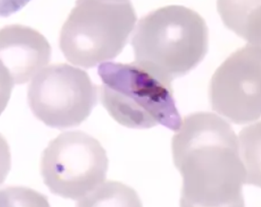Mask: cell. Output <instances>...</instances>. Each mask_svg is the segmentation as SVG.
<instances>
[{
    "instance_id": "obj_6",
    "label": "cell",
    "mask_w": 261,
    "mask_h": 207,
    "mask_svg": "<svg viewBox=\"0 0 261 207\" xmlns=\"http://www.w3.org/2000/svg\"><path fill=\"white\" fill-rule=\"evenodd\" d=\"M97 85L88 73L68 64H54L35 76L28 88V103L35 116L47 127H77L97 103Z\"/></svg>"
},
{
    "instance_id": "obj_5",
    "label": "cell",
    "mask_w": 261,
    "mask_h": 207,
    "mask_svg": "<svg viewBox=\"0 0 261 207\" xmlns=\"http://www.w3.org/2000/svg\"><path fill=\"white\" fill-rule=\"evenodd\" d=\"M109 158L96 138L64 132L52 140L40 160L43 181L52 194L77 203L105 183Z\"/></svg>"
},
{
    "instance_id": "obj_8",
    "label": "cell",
    "mask_w": 261,
    "mask_h": 207,
    "mask_svg": "<svg viewBox=\"0 0 261 207\" xmlns=\"http://www.w3.org/2000/svg\"><path fill=\"white\" fill-rule=\"evenodd\" d=\"M51 47L38 30L27 25L12 24L0 31V61L2 82L13 85L25 84L40 72L49 62Z\"/></svg>"
},
{
    "instance_id": "obj_10",
    "label": "cell",
    "mask_w": 261,
    "mask_h": 207,
    "mask_svg": "<svg viewBox=\"0 0 261 207\" xmlns=\"http://www.w3.org/2000/svg\"><path fill=\"white\" fill-rule=\"evenodd\" d=\"M79 206H101L117 204L119 206H141L139 197L129 187L120 183H104L84 200L76 203Z\"/></svg>"
},
{
    "instance_id": "obj_9",
    "label": "cell",
    "mask_w": 261,
    "mask_h": 207,
    "mask_svg": "<svg viewBox=\"0 0 261 207\" xmlns=\"http://www.w3.org/2000/svg\"><path fill=\"white\" fill-rule=\"evenodd\" d=\"M240 5V2H239ZM237 9L234 1H219V12L229 28L249 41L260 46V8L255 9Z\"/></svg>"
},
{
    "instance_id": "obj_2",
    "label": "cell",
    "mask_w": 261,
    "mask_h": 207,
    "mask_svg": "<svg viewBox=\"0 0 261 207\" xmlns=\"http://www.w3.org/2000/svg\"><path fill=\"white\" fill-rule=\"evenodd\" d=\"M132 47L134 63L171 84L204 60L208 50V29L193 9L167 6L139 20Z\"/></svg>"
},
{
    "instance_id": "obj_3",
    "label": "cell",
    "mask_w": 261,
    "mask_h": 207,
    "mask_svg": "<svg viewBox=\"0 0 261 207\" xmlns=\"http://www.w3.org/2000/svg\"><path fill=\"white\" fill-rule=\"evenodd\" d=\"M97 73L102 106L123 127L148 129L161 125L173 131L181 127L170 83L134 62H105Z\"/></svg>"
},
{
    "instance_id": "obj_4",
    "label": "cell",
    "mask_w": 261,
    "mask_h": 207,
    "mask_svg": "<svg viewBox=\"0 0 261 207\" xmlns=\"http://www.w3.org/2000/svg\"><path fill=\"white\" fill-rule=\"evenodd\" d=\"M137 22L129 1H76L59 36V47L73 65L92 68L121 52Z\"/></svg>"
},
{
    "instance_id": "obj_1",
    "label": "cell",
    "mask_w": 261,
    "mask_h": 207,
    "mask_svg": "<svg viewBox=\"0 0 261 207\" xmlns=\"http://www.w3.org/2000/svg\"><path fill=\"white\" fill-rule=\"evenodd\" d=\"M171 150L183 178L180 206H244L242 187L254 184L226 120L208 112L187 115Z\"/></svg>"
},
{
    "instance_id": "obj_7",
    "label": "cell",
    "mask_w": 261,
    "mask_h": 207,
    "mask_svg": "<svg viewBox=\"0 0 261 207\" xmlns=\"http://www.w3.org/2000/svg\"><path fill=\"white\" fill-rule=\"evenodd\" d=\"M260 46L246 45L232 53L212 76V109L238 125L256 121L260 117Z\"/></svg>"
}]
</instances>
